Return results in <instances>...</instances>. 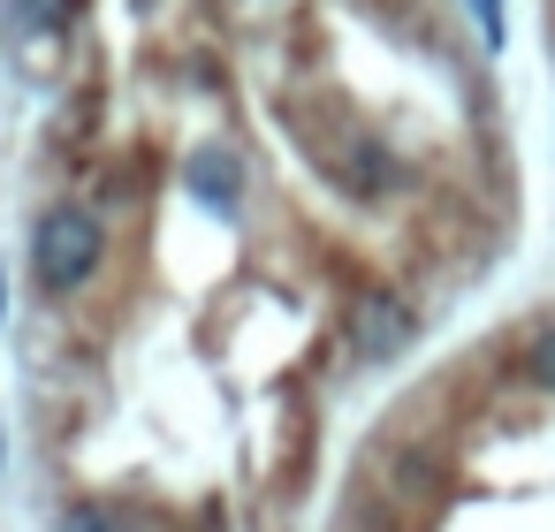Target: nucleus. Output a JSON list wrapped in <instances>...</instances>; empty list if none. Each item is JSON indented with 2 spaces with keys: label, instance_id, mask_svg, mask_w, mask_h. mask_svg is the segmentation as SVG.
I'll return each mask as SVG.
<instances>
[{
  "label": "nucleus",
  "instance_id": "f257e3e1",
  "mask_svg": "<svg viewBox=\"0 0 555 532\" xmlns=\"http://www.w3.org/2000/svg\"><path fill=\"white\" fill-rule=\"evenodd\" d=\"M100 259H107V229H100V213H85V206H54V213H39V229H31V274H39L47 297L85 289V282L100 274Z\"/></svg>",
  "mask_w": 555,
  "mask_h": 532
},
{
  "label": "nucleus",
  "instance_id": "f03ea898",
  "mask_svg": "<svg viewBox=\"0 0 555 532\" xmlns=\"http://www.w3.org/2000/svg\"><path fill=\"white\" fill-rule=\"evenodd\" d=\"M343 342H350L365 365H388V358H403V350L418 342V304H411L403 289L373 282V289L350 297V312H343Z\"/></svg>",
  "mask_w": 555,
  "mask_h": 532
},
{
  "label": "nucleus",
  "instance_id": "7ed1b4c3",
  "mask_svg": "<svg viewBox=\"0 0 555 532\" xmlns=\"http://www.w3.org/2000/svg\"><path fill=\"white\" fill-rule=\"evenodd\" d=\"M183 191H191V198H206L214 213H236V206H244V160H236V153H221V145H206V153H191Z\"/></svg>",
  "mask_w": 555,
  "mask_h": 532
},
{
  "label": "nucleus",
  "instance_id": "20e7f679",
  "mask_svg": "<svg viewBox=\"0 0 555 532\" xmlns=\"http://www.w3.org/2000/svg\"><path fill=\"white\" fill-rule=\"evenodd\" d=\"M69 16H77V0H0V24L16 39H54Z\"/></svg>",
  "mask_w": 555,
  "mask_h": 532
},
{
  "label": "nucleus",
  "instance_id": "39448f33",
  "mask_svg": "<svg viewBox=\"0 0 555 532\" xmlns=\"http://www.w3.org/2000/svg\"><path fill=\"white\" fill-rule=\"evenodd\" d=\"M388 486H396L403 502L434 494V456H418V449H396V456H388Z\"/></svg>",
  "mask_w": 555,
  "mask_h": 532
},
{
  "label": "nucleus",
  "instance_id": "423d86ee",
  "mask_svg": "<svg viewBox=\"0 0 555 532\" xmlns=\"http://www.w3.org/2000/svg\"><path fill=\"white\" fill-rule=\"evenodd\" d=\"M62 532H145V524L115 517L107 502H69V509H62Z\"/></svg>",
  "mask_w": 555,
  "mask_h": 532
},
{
  "label": "nucleus",
  "instance_id": "0eeeda50",
  "mask_svg": "<svg viewBox=\"0 0 555 532\" xmlns=\"http://www.w3.org/2000/svg\"><path fill=\"white\" fill-rule=\"evenodd\" d=\"M525 380H532L540 395H555V320H547V327L525 342Z\"/></svg>",
  "mask_w": 555,
  "mask_h": 532
},
{
  "label": "nucleus",
  "instance_id": "6e6552de",
  "mask_svg": "<svg viewBox=\"0 0 555 532\" xmlns=\"http://www.w3.org/2000/svg\"><path fill=\"white\" fill-rule=\"evenodd\" d=\"M472 16H479V31H487V47H502V0H472Z\"/></svg>",
  "mask_w": 555,
  "mask_h": 532
},
{
  "label": "nucleus",
  "instance_id": "1a4fd4ad",
  "mask_svg": "<svg viewBox=\"0 0 555 532\" xmlns=\"http://www.w3.org/2000/svg\"><path fill=\"white\" fill-rule=\"evenodd\" d=\"M0 320H9V282H0Z\"/></svg>",
  "mask_w": 555,
  "mask_h": 532
}]
</instances>
